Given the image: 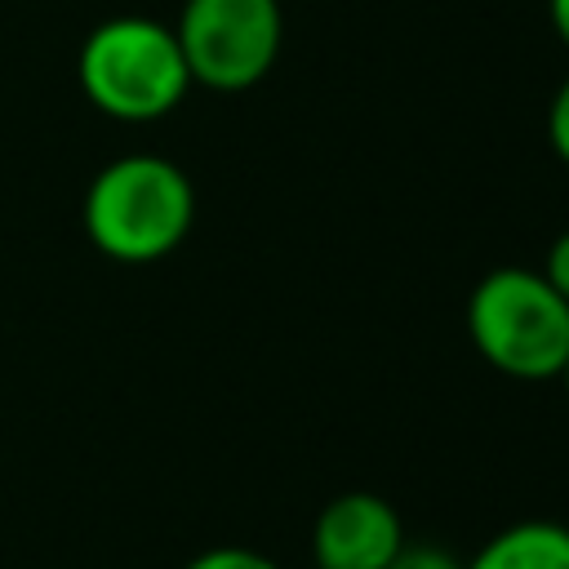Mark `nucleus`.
Segmentation results:
<instances>
[{"label":"nucleus","mask_w":569,"mask_h":569,"mask_svg":"<svg viewBox=\"0 0 569 569\" xmlns=\"http://www.w3.org/2000/svg\"><path fill=\"white\" fill-rule=\"evenodd\" d=\"M80 222L102 258L124 267L160 262L196 222V187L173 160L133 151L93 173Z\"/></svg>","instance_id":"f257e3e1"},{"label":"nucleus","mask_w":569,"mask_h":569,"mask_svg":"<svg viewBox=\"0 0 569 569\" xmlns=\"http://www.w3.org/2000/svg\"><path fill=\"white\" fill-rule=\"evenodd\" d=\"M76 80L102 116L124 124L164 120L191 89V71L173 27L142 13L98 22L80 44Z\"/></svg>","instance_id":"f03ea898"},{"label":"nucleus","mask_w":569,"mask_h":569,"mask_svg":"<svg viewBox=\"0 0 569 569\" xmlns=\"http://www.w3.org/2000/svg\"><path fill=\"white\" fill-rule=\"evenodd\" d=\"M467 338L507 378H560L569 360V302L533 267H493L467 298Z\"/></svg>","instance_id":"7ed1b4c3"},{"label":"nucleus","mask_w":569,"mask_h":569,"mask_svg":"<svg viewBox=\"0 0 569 569\" xmlns=\"http://www.w3.org/2000/svg\"><path fill=\"white\" fill-rule=\"evenodd\" d=\"M191 84L240 93L267 80L284 44L280 0H182L173 22Z\"/></svg>","instance_id":"20e7f679"},{"label":"nucleus","mask_w":569,"mask_h":569,"mask_svg":"<svg viewBox=\"0 0 569 569\" xmlns=\"http://www.w3.org/2000/svg\"><path fill=\"white\" fill-rule=\"evenodd\" d=\"M400 547H405L400 511L369 489L329 498L311 525L316 569H387Z\"/></svg>","instance_id":"39448f33"},{"label":"nucleus","mask_w":569,"mask_h":569,"mask_svg":"<svg viewBox=\"0 0 569 569\" xmlns=\"http://www.w3.org/2000/svg\"><path fill=\"white\" fill-rule=\"evenodd\" d=\"M462 569H569V525L516 520L498 529Z\"/></svg>","instance_id":"423d86ee"},{"label":"nucleus","mask_w":569,"mask_h":569,"mask_svg":"<svg viewBox=\"0 0 569 569\" xmlns=\"http://www.w3.org/2000/svg\"><path fill=\"white\" fill-rule=\"evenodd\" d=\"M182 569H280V565L253 547H209V551L191 556Z\"/></svg>","instance_id":"0eeeda50"},{"label":"nucleus","mask_w":569,"mask_h":569,"mask_svg":"<svg viewBox=\"0 0 569 569\" xmlns=\"http://www.w3.org/2000/svg\"><path fill=\"white\" fill-rule=\"evenodd\" d=\"M387 569H462V560L449 551V547H436V542H409L391 556Z\"/></svg>","instance_id":"6e6552de"},{"label":"nucleus","mask_w":569,"mask_h":569,"mask_svg":"<svg viewBox=\"0 0 569 569\" xmlns=\"http://www.w3.org/2000/svg\"><path fill=\"white\" fill-rule=\"evenodd\" d=\"M547 142H551V151L569 164V76L556 84V93H551V107H547Z\"/></svg>","instance_id":"1a4fd4ad"},{"label":"nucleus","mask_w":569,"mask_h":569,"mask_svg":"<svg viewBox=\"0 0 569 569\" xmlns=\"http://www.w3.org/2000/svg\"><path fill=\"white\" fill-rule=\"evenodd\" d=\"M538 271H542L547 284L569 302V231H560V236L551 240V249H547V258H542Z\"/></svg>","instance_id":"9d476101"},{"label":"nucleus","mask_w":569,"mask_h":569,"mask_svg":"<svg viewBox=\"0 0 569 569\" xmlns=\"http://www.w3.org/2000/svg\"><path fill=\"white\" fill-rule=\"evenodd\" d=\"M547 18H551L556 40L569 49V0H547Z\"/></svg>","instance_id":"9b49d317"},{"label":"nucleus","mask_w":569,"mask_h":569,"mask_svg":"<svg viewBox=\"0 0 569 569\" xmlns=\"http://www.w3.org/2000/svg\"><path fill=\"white\" fill-rule=\"evenodd\" d=\"M560 382H565V391H569V360H565V369H560Z\"/></svg>","instance_id":"f8f14e48"}]
</instances>
